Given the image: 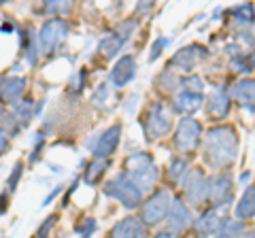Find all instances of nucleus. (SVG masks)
<instances>
[{
    "instance_id": "obj_1",
    "label": "nucleus",
    "mask_w": 255,
    "mask_h": 238,
    "mask_svg": "<svg viewBox=\"0 0 255 238\" xmlns=\"http://www.w3.org/2000/svg\"><path fill=\"white\" fill-rule=\"evenodd\" d=\"M238 155V136L230 125H217L204 138V157L213 168H226Z\"/></svg>"
},
{
    "instance_id": "obj_2",
    "label": "nucleus",
    "mask_w": 255,
    "mask_h": 238,
    "mask_svg": "<svg viewBox=\"0 0 255 238\" xmlns=\"http://www.w3.org/2000/svg\"><path fill=\"white\" fill-rule=\"evenodd\" d=\"M128 168V179L136 185L140 192L142 189H151L157 181V166L153 162V157L149 153H134L126 160Z\"/></svg>"
},
{
    "instance_id": "obj_3",
    "label": "nucleus",
    "mask_w": 255,
    "mask_h": 238,
    "mask_svg": "<svg viewBox=\"0 0 255 238\" xmlns=\"http://www.w3.org/2000/svg\"><path fill=\"white\" fill-rule=\"evenodd\" d=\"M105 194L115 198V200L122 202L126 209H136L142 204V194L140 189L128 179V174H119V177L111 179L105 185Z\"/></svg>"
},
{
    "instance_id": "obj_4",
    "label": "nucleus",
    "mask_w": 255,
    "mask_h": 238,
    "mask_svg": "<svg viewBox=\"0 0 255 238\" xmlns=\"http://www.w3.org/2000/svg\"><path fill=\"white\" fill-rule=\"evenodd\" d=\"M170 194L164 192V189H157V192L145 200V204H140L142 209V224L147 226H155L159 224L166 215H168V209H170Z\"/></svg>"
},
{
    "instance_id": "obj_5",
    "label": "nucleus",
    "mask_w": 255,
    "mask_h": 238,
    "mask_svg": "<svg viewBox=\"0 0 255 238\" xmlns=\"http://www.w3.org/2000/svg\"><path fill=\"white\" fill-rule=\"evenodd\" d=\"M172 125V117H170V111L166 109V105L162 102H155L151 107L149 115H147V123H145V132L149 140H155V138H162L164 134H168Z\"/></svg>"
},
{
    "instance_id": "obj_6",
    "label": "nucleus",
    "mask_w": 255,
    "mask_h": 238,
    "mask_svg": "<svg viewBox=\"0 0 255 238\" xmlns=\"http://www.w3.org/2000/svg\"><path fill=\"white\" fill-rule=\"evenodd\" d=\"M68 34V23L55 17V19H49L41 28V34H38V45H41V51L43 53H51L55 47H58L64 38Z\"/></svg>"
},
{
    "instance_id": "obj_7",
    "label": "nucleus",
    "mask_w": 255,
    "mask_h": 238,
    "mask_svg": "<svg viewBox=\"0 0 255 238\" xmlns=\"http://www.w3.org/2000/svg\"><path fill=\"white\" fill-rule=\"evenodd\" d=\"M200 134H202L200 121L185 117V119H181L179 128L174 132V145H177L181 151H191V149L200 142Z\"/></svg>"
},
{
    "instance_id": "obj_8",
    "label": "nucleus",
    "mask_w": 255,
    "mask_h": 238,
    "mask_svg": "<svg viewBox=\"0 0 255 238\" xmlns=\"http://www.w3.org/2000/svg\"><path fill=\"white\" fill-rule=\"evenodd\" d=\"M206 198L215 206H226L232 200V177L228 174H215L206 181Z\"/></svg>"
},
{
    "instance_id": "obj_9",
    "label": "nucleus",
    "mask_w": 255,
    "mask_h": 238,
    "mask_svg": "<svg viewBox=\"0 0 255 238\" xmlns=\"http://www.w3.org/2000/svg\"><path fill=\"white\" fill-rule=\"evenodd\" d=\"M206 55H209V51H206L202 45H187V47H183L181 51L174 53L172 66H177L179 70L189 73V70H194L198 62H202Z\"/></svg>"
},
{
    "instance_id": "obj_10",
    "label": "nucleus",
    "mask_w": 255,
    "mask_h": 238,
    "mask_svg": "<svg viewBox=\"0 0 255 238\" xmlns=\"http://www.w3.org/2000/svg\"><path fill=\"white\" fill-rule=\"evenodd\" d=\"M119 138H122V125H119V123L111 125V128L98 138V142H96V147H94V160H107V157L117 149Z\"/></svg>"
},
{
    "instance_id": "obj_11",
    "label": "nucleus",
    "mask_w": 255,
    "mask_h": 238,
    "mask_svg": "<svg viewBox=\"0 0 255 238\" xmlns=\"http://www.w3.org/2000/svg\"><path fill=\"white\" fill-rule=\"evenodd\" d=\"M145 236H147V226L138 217L122 219L109 234V238H145Z\"/></svg>"
},
{
    "instance_id": "obj_12",
    "label": "nucleus",
    "mask_w": 255,
    "mask_h": 238,
    "mask_svg": "<svg viewBox=\"0 0 255 238\" xmlns=\"http://www.w3.org/2000/svg\"><path fill=\"white\" fill-rule=\"evenodd\" d=\"M166 221H168V232H183L189 224H191V215H189V209L183 200H174L170 202V209H168V215H166Z\"/></svg>"
},
{
    "instance_id": "obj_13",
    "label": "nucleus",
    "mask_w": 255,
    "mask_h": 238,
    "mask_svg": "<svg viewBox=\"0 0 255 238\" xmlns=\"http://www.w3.org/2000/svg\"><path fill=\"white\" fill-rule=\"evenodd\" d=\"M185 196L191 204H200L206 198V179L202 170H189L185 177Z\"/></svg>"
},
{
    "instance_id": "obj_14",
    "label": "nucleus",
    "mask_w": 255,
    "mask_h": 238,
    "mask_svg": "<svg viewBox=\"0 0 255 238\" xmlns=\"http://www.w3.org/2000/svg\"><path fill=\"white\" fill-rule=\"evenodd\" d=\"M134 75H136V62H134L132 55H124L111 70V81L115 87H124L132 81Z\"/></svg>"
},
{
    "instance_id": "obj_15",
    "label": "nucleus",
    "mask_w": 255,
    "mask_h": 238,
    "mask_svg": "<svg viewBox=\"0 0 255 238\" xmlns=\"http://www.w3.org/2000/svg\"><path fill=\"white\" fill-rule=\"evenodd\" d=\"M223 224H226V221L221 219V206H219V209L206 211L204 215L196 221V230H198V234H200V238H209L213 234H217L223 228Z\"/></svg>"
},
{
    "instance_id": "obj_16",
    "label": "nucleus",
    "mask_w": 255,
    "mask_h": 238,
    "mask_svg": "<svg viewBox=\"0 0 255 238\" xmlns=\"http://www.w3.org/2000/svg\"><path fill=\"white\" fill-rule=\"evenodd\" d=\"M228 96H234L236 100H241L245 109L255 113V79H243V81H238L230 90Z\"/></svg>"
},
{
    "instance_id": "obj_17",
    "label": "nucleus",
    "mask_w": 255,
    "mask_h": 238,
    "mask_svg": "<svg viewBox=\"0 0 255 238\" xmlns=\"http://www.w3.org/2000/svg\"><path fill=\"white\" fill-rule=\"evenodd\" d=\"M23 92H26V79L6 77L0 81V100L2 102H15Z\"/></svg>"
},
{
    "instance_id": "obj_18",
    "label": "nucleus",
    "mask_w": 255,
    "mask_h": 238,
    "mask_svg": "<svg viewBox=\"0 0 255 238\" xmlns=\"http://www.w3.org/2000/svg\"><path fill=\"white\" fill-rule=\"evenodd\" d=\"M202 94H196V92H181L177 100H174V111L181 115H189L194 113V111L200 109L202 105Z\"/></svg>"
},
{
    "instance_id": "obj_19",
    "label": "nucleus",
    "mask_w": 255,
    "mask_h": 238,
    "mask_svg": "<svg viewBox=\"0 0 255 238\" xmlns=\"http://www.w3.org/2000/svg\"><path fill=\"white\" fill-rule=\"evenodd\" d=\"M17 132V119L13 115H9L6 111L0 109V153L9 147L11 136Z\"/></svg>"
},
{
    "instance_id": "obj_20",
    "label": "nucleus",
    "mask_w": 255,
    "mask_h": 238,
    "mask_svg": "<svg viewBox=\"0 0 255 238\" xmlns=\"http://www.w3.org/2000/svg\"><path fill=\"white\" fill-rule=\"evenodd\" d=\"M206 109H209V115H213V117H226L228 111H230V96H228V92L215 90L209 96V105H206Z\"/></svg>"
},
{
    "instance_id": "obj_21",
    "label": "nucleus",
    "mask_w": 255,
    "mask_h": 238,
    "mask_svg": "<svg viewBox=\"0 0 255 238\" xmlns=\"http://www.w3.org/2000/svg\"><path fill=\"white\" fill-rule=\"evenodd\" d=\"M236 217L243 219V221L255 217V185H249L245 189L241 202L236 206Z\"/></svg>"
},
{
    "instance_id": "obj_22",
    "label": "nucleus",
    "mask_w": 255,
    "mask_h": 238,
    "mask_svg": "<svg viewBox=\"0 0 255 238\" xmlns=\"http://www.w3.org/2000/svg\"><path fill=\"white\" fill-rule=\"evenodd\" d=\"M122 45H124V41H122V38H117L115 34L107 36V38H102V41H100V53H105L107 58H113V55L122 49Z\"/></svg>"
},
{
    "instance_id": "obj_23",
    "label": "nucleus",
    "mask_w": 255,
    "mask_h": 238,
    "mask_svg": "<svg viewBox=\"0 0 255 238\" xmlns=\"http://www.w3.org/2000/svg\"><path fill=\"white\" fill-rule=\"evenodd\" d=\"M107 166H109L107 160H94L85 170V181L87 183H96V181L100 179V174L107 170Z\"/></svg>"
},
{
    "instance_id": "obj_24",
    "label": "nucleus",
    "mask_w": 255,
    "mask_h": 238,
    "mask_svg": "<svg viewBox=\"0 0 255 238\" xmlns=\"http://www.w3.org/2000/svg\"><path fill=\"white\" fill-rule=\"evenodd\" d=\"M185 172H187V162L183 160V157H174V160L170 162V179L181 181L183 177H185Z\"/></svg>"
},
{
    "instance_id": "obj_25",
    "label": "nucleus",
    "mask_w": 255,
    "mask_h": 238,
    "mask_svg": "<svg viewBox=\"0 0 255 238\" xmlns=\"http://www.w3.org/2000/svg\"><path fill=\"white\" fill-rule=\"evenodd\" d=\"M155 85H159V90L164 87L166 92H172L174 87H179V77H174L172 73H164V75H159V77H157Z\"/></svg>"
},
{
    "instance_id": "obj_26",
    "label": "nucleus",
    "mask_w": 255,
    "mask_h": 238,
    "mask_svg": "<svg viewBox=\"0 0 255 238\" xmlns=\"http://www.w3.org/2000/svg\"><path fill=\"white\" fill-rule=\"evenodd\" d=\"M232 15L238 21L251 23L253 21V6L251 4H241V6H236V9H232Z\"/></svg>"
},
{
    "instance_id": "obj_27",
    "label": "nucleus",
    "mask_w": 255,
    "mask_h": 238,
    "mask_svg": "<svg viewBox=\"0 0 255 238\" xmlns=\"http://www.w3.org/2000/svg\"><path fill=\"white\" fill-rule=\"evenodd\" d=\"M179 83L185 87V92H196V94L202 92V79L196 77V75H189V77H185V79H181Z\"/></svg>"
},
{
    "instance_id": "obj_28",
    "label": "nucleus",
    "mask_w": 255,
    "mask_h": 238,
    "mask_svg": "<svg viewBox=\"0 0 255 238\" xmlns=\"http://www.w3.org/2000/svg\"><path fill=\"white\" fill-rule=\"evenodd\" d=\"M134 28H136V21H124V23H119V28H117V38H122V41L126 43L128 38H130V34L134 32Z\"/></svg>"
},
{
    "instance_id": "obj_29",
    "label": "nucleus",
    "mask_w": 255,
    "mask_h": 238,
    "mask_svg": "<svg viewBox=\"0 0 255 238\" xmlns=\"http://www.w3.org/2000/svg\"><path fill=\"white\" fill-rule=\"evenodd\" d=\"M75 230H77V234L81 238H90L96 232V219H85L83 226H77Z\"/></svg>"
},
{
    "instance_id": "obj_30",
    "label": "nucleus",
    "mask_w": 255,
    "mask_h": 238,
    "mask_svg": "<svg viewBox=\"0 0 255 238\" xmlns=\"http://www.w3.org/2000/svg\"><path fill=\"white\" fill-rule=\"evenodd\" d=\"M45 13H58V17H60V13H66V11H70V4L68 2H47L45 4V9H43Z\"/></svg>"
},
{
    "instance_id": "obj_31",
    "label": "nucleus",
    "mask_w": 255,
    "mask_h": 238,
    "mask_svg": "<svg viewBox=\"0 0 255 238\" xmlns=\"http://www.w3.org/2000/svg\"><path fill=\"white\" fill-rule=\"evenodd\" d=\"M168 45V38H157V41L153 43V47H151V53H149V60L153 62V60H157L159 58V53L164 51V47Z\"/></svg>"
},
{
    "instance_id": "obj_32",
    "label": "nucleus",
    "mask_w": 255,
    "mask_h": 238,
    "mask_svg": "<svg viewBox=\"0 0 255 238\" xmlns=\"http://www.w3.org/2000/svg\"><path fill=\"white\" fill-rule=\"evenodd\" d=\"M17 113H19L21 123H28L32 117V102H21V105H17Z\"/></svg>"
},
{
    "instance_id": "obj_33",
    "label": "nucleus",
    "mask_w": 255,
    "mask_h": 238,
    "mask_svg": "<svg viewBox=\"0 0 255 238\" xmlns=\"http://www.w3.org/2000/svg\"><path fill=\"white\" fill-rule=\"evenodd\" d=\"M21 177V162L15 164V168H13V174H11V179L6 181V187H9V192H13L15 187H17V181Z\"/></svg>"
},
{
    "instance_id": "obj_34",
    "label": "nucleus",
    "mask_w": 255,
    "mask_h": 238,
    "mask_svg": "<svg viewBox=\"0 0 255 238\" xmlns=\"http://www.w3.org/2000/svg\"><path fill=\"white\" fill-rule=\"evenodd\" d=\"M53 221H55V215H49L45 219V224L41 226V230H38V238H47V236H49V230L53 228Z\"/></svg>"
},
{
    "instance_id": "obj_35",
    "label": "nucleus",
    "mask_w": 255,
    "mask_h": 238,
    "mask_svg": "<svg viewBox=\"0 0 255 238\" xmlns=\"http://www.w3.org/2000/svg\"><path fill=\"white\" fill-rule=\"evenodd\" d=\"M105 96H107V85H100V87H98V92L94 94V102H96V105H102Z\"/></svg>"
},
{
    "instance_id": "obj_36",
    "label": "nucleus",
    "mask_w": 255,
    "mask_h": 238,
    "mask_svg": "<svg viewBox=\"0 0 255 238\" xmlns=\"http://www.w3.org/2000/svg\"><path fill=\"white\" fill-rule=\"evenodd\" d=\"M153 238H174V234H170V232H157Z\"/></svg>"
},
{
    "instance_id": "obj_37",
    "label": "nucleus",
    "mask_w": 255,
    "mask_h": 238,
    "mask_svg": "<svg viewBox=\"0 0 255 238\" xmlns=\"http://www.w3.org/2000/svg\"><path fill=\"white\" fill-rule=\"evenodd\" d=\"M232 238H255V232H247V234H236Z\"/></svg>"
},
{
    "instance_id": "obj_38",
    "label": "nucleus",
    "mask_w": 255,
    "mask_h": 238,
    "mask_svg": "<svg viewBox=\"0 0 255 238\" xmlns=\"http://www.w3.org/2000/svg\"><path fill=\"white\" fill-rule=\"evenodd\" d=\"M11 30H13L11 23H4V26H2V32H11Z\"/></svg>"
}]
</instances>
